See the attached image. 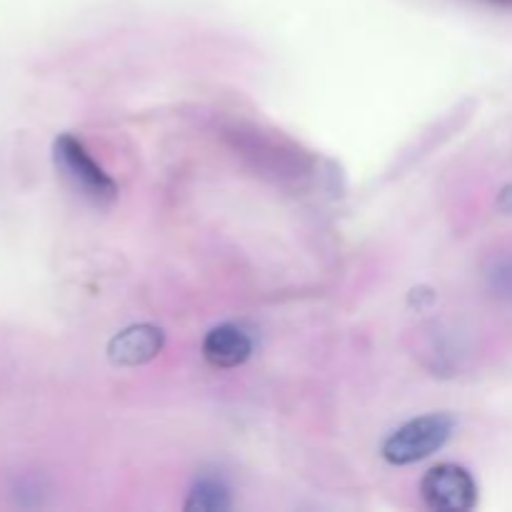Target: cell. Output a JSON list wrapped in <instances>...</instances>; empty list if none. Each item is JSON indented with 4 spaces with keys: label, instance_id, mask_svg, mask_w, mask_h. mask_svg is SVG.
I'll return each mask as SVG.
<instances>
[{
    "label": "cell",
    "instance_id": "6da1fadb",
    "mask_svg": "<svg viewBox=\"0 0 512 512\" xmlns=\"http://www.w3.org/2000/svg\"><path fill=\"white\" fill-rule=\"evenodd\" d=\"M53 160L65 183L95 208H108L118 200V183L100 168L75 135L63 133L53 143Z\"/></svg>",
    "mask_w": 512,
    "mask_h": 512
},
{
    "label": "cell",
    "instance_id": "7a4b0ae2",
    "mask_svg": "<svg viewBox=\"0 0 512 512\" xmlns=\"http://www.w3.org/2000/svg\"><path fill=\"white\" fill-rule=\"evenodd\" d=\"M455 433V418L448 413H430L408 420L385 438L380 455L390 465H413L430 458L448 445Z\"/></svg>",
    "mask_w": 512,
    "mask_h": 512
},
{
    "label": "cell",
    "instance_id": "3957f363",
    "mask_svg": "<svg viewBox=\"0 0 512 512\" xmlns=\"http://www.w3.org/2000/svg\"><path fill=\"white\" fill-rule=\"evenodd\" d=\"M420 498L433 512H470L478 505V483L463 465L440 463L420 480Z\"/></svg>",
    "mask_w": 512,
    "mask_h": 512
},
{
    "label": "cell",
    "instance_id": "277c9868",
    "mask_svg": "<svg viewBox=\"0 0 512 512\" xmlns=\"http://www.w3.org/2000/svg\"><path fill=\"white\" fill-rule=\"evenodd\" d=\"M165 345V333L150 323L130 325L120 330L108 343V358L120 368H138V365L150 363L160 355Z\"/></svg>",
    "mask_w": 512,
    "mask_h": 512
},
{
    "label": "cell",
    "instance_id": "5b68a950",
    "mask_svg": "<svg viewBox=\"0 0 512 512\" xmlns=\"http://www.w3.org/2000/svg\"><path fill=\"white\" fill-rule=\"evenodd\" d=\"M255 353V340L243 325L223 323L210 330L203 340V358L205 363L218 370L240 368L248 363L250 355Z\"/></svg>",
    "mask_w": 512,
    "mask_h": 512
},
{
    "label": "cell",
    "instance_id": "8992f818",
    "mask_svg": "<svg viewBox=\"0 0 512 512\" xmlns=\"http://www.w3.org/2000/svg\"><path fill=\"white\" fill-rule=\"evenodd\" d=\"M233 508L230 488L220 478H200L190 488L185 510L188 512H225Z\"/></svg>",
    "mask_w": 512,
    "mask_h": 512
},
{
    "label": "cell",
    "instance_id": "52a82bcc",
    "mask_svg": "<svg viewBox=\"0 0 512 512\" xmlns=\"http://www.w3.org/2000/svg\"><path fill=\"white\" fill-rule=\"evenodd\" d=\"M490 283H493V290L500 295V298L510 300L512 303V255L510 258H503L500 263H495V268L490 270Z\"/></svg>",
    "mask_w": 512,
    "mask_h": 512
},
{
    "label": "cell",
    "instance_id": "ba28073f",
    "mask_svg": "<svg viewBox=\"0 0 512 512\" xmlns=\"http://www.w3.org/2000/svg\"><path fill=\"white\" fill-rule=\"evenodd\" d=\"M490 3H498V5H510V8H512V0H490Z\"/></svg>",
    "mask_w": 512,
    "mask_h": 512
}]
</instances>
